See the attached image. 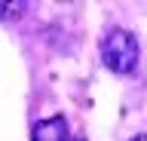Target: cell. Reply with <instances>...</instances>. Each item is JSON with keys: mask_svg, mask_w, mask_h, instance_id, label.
Masks as SVG:
<instances>
[{"mask_svg": "<svg viewBox=\"0 0 147 141\" xmlns=\"http://www.w3.org/2000/svg\"><path fill=\"white\" fill-rule=\"evenodd\" d=\"M132 141H147V135H138V138H132Z\"/></svg>", "mask_w": 147, "mask_h": 141, "instance_id": "277c9868", "label": "cell"}, {"mask_svg": "<svg viewBox=\"0 0 147 141\" xmlns=\"http://www.w3.org/2000/svg\"><path fill=\"white\" fill-rule=\"evenodd\" d=\"M138 55H141V46H138L135 34H129V31H123V28H113L107 37L101 40V58H104V65H107L113 74L135 71Z\"/></svg>", "mask_w": 147, "mask_h": 141, "instance_id": "6da1fadb", "label": "cell"}, {"mask_svg": "<svg viewBox=\"0 0 147 141\" xmlns=\"http://www.w3.org/2000/svg\"><path fill=\"white\" fill-rule=\"evenodd\" d=\"M25 3H0V16H6V9H22Z\"/></svg>", "mask_w": 147, "mask_h": 141, "instance_id": "3957f363", "label": "cell"}, {"mask_svg": "<svg viewBox=\"0 0 147 141\" xmlns=\"http://www.w3.org/2000/svg\"><path fill=\"white\" fill-rule=\"evenodd\" d=\"M31 141H67V123H64V117H49V120L34 123Z\"/></svg>", "mask_w": 147, "mask_h": 141, "instance_id": "7a4b0ae2", "label": "cell"}, {"mask_svg": "<svg viewBox=\"0 0 147 141\" xmlns=\"http://www.w3.org/2000/svg\"><path fill=\"white\" fill-rule=\"evenodd\" d=\"M74 141H83V138H74Z\"/></svg>", "mask_w": 147, "mask_h": 141, "instance_id": "5b68a950", "label": "cell"}]
</instances>
